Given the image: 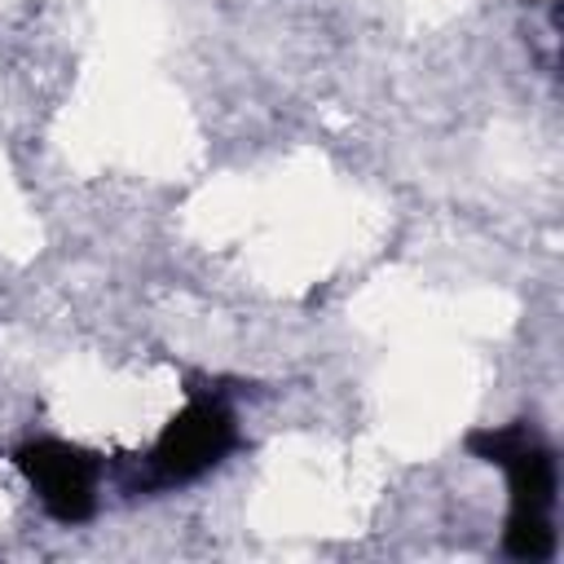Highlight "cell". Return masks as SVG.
<instances>
[{"label":"cell","mask_w":564,"mask_h":564,"mask_svg":"<svg viewBox=\"0 0 564 564\" xmlns=\"http://www.w3.org/2000/svg\"><path fill=\"white\" fill-rule=\"evenodd\" d=\"M234 449V419L216 401H189L154 441L150 471L154 485H185L212 471Z\"/></svg>","instance_id":"3957f363"},{"label":"cell","mask_w":564,"mask_h":564,"mask_svg":"<svg viewBox=\"0 0 564 564\" xmlns=\"http://www.w3.org/2000/svg\"><path fill=\"white\" fill-rule=\"evenodd\" d=\"M485 463H498L511 476V520H507V551L516 560H546L555 551L551 507H555V458L551 449L524 427H485L467 441Z\"/></svg>","instance_id":"6da1fadb"},{"label":"cell","mask_w":564,"mask_h":564,"mask_svg":"<svg viewBox=\"0 0 564 564\" xmlns=\"http://www.w3.org/2000/svg\"><path fill=\"white\" fill-rule=\"evenodd\" d=\"M18 471L44 502V511L62 524H79L97 507V458L66 441H31L13 454Z\"/></svg>","instance_id":"7a4b0ae2"}]
</instances>
